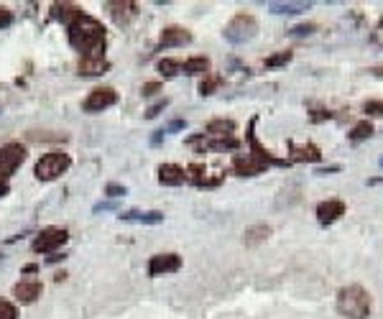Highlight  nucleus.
<instances>
[{
    "instance_id": "1",
    "label": "nucleus",
    "mask_w": 383,
    "mask_h": 319,
    "mask_svg": "<svg viewBox=\"0 0 383 319\" xmlns=\"http://www.w3.org/2000/svg\"><path fill=\"white\" fill-rule=\"evenodd\" d=\"M70 43L82 56H103L105 52L103 23L90 16H82L74 26H70Z\"/></svg>"
},
{
    "instance_id": "2",
    "label": "nucleus",
    "mask_w": 383,
    "mask_h": 319,
    "mask_svg": "<svg viewBox=\"0 0 383 319\" xmlns=\"http://www.w3.org/2000/svg\"><path fill=\"white\" fill-rule=\"evenodd\" d=\"M338 311L348 319H368L371 314V294L358 284H350L338 291Z\"/></svg>"
},
{
    "instance_id": "3",
    "label": "nucleus",
    "mask_w": 383,
    "mask_h": 319,
    "mask_svg": "<svg viewBox=\"0 0 383 319\" xmlns=\"http://www.w3.org/2000/svg\"><path fill=\"white\" fill-rule=\"evenodd\" d=\"M26 161V146L21 143H6L0 148V197H6L10 189V174Z\"/></svg>"
},
{
    "instance_id": "4",
    "label": "nucleus",
    "mask_w": 383,
    "mask_h": 319,
    "mask_svg": "<svg viewBox=\"0 0 383 319\" xmlns=\"http://www.w3.org/2000/svg\"><path fill=\"white\" fill-rule=\"evenodd\" d=\"M72 158L67 154H61V151H52V154H46L39 158V164H36V176L41 181H52L56 176L70 169Z\"/></svg>"
},
{
    "instance_id": "5",
    "label": "nucleus",
    "mask_w": 383,
    "mask_h": 319,
    "mask_svg": "<svg viewBox=\"0 0 383 319\" xmlns=\"http://www.w3.org/2000/svg\"><path fill=\"white\" fill-rule=\"evenodd\" d=\"M256 31H258V21L248 13H238L225 26V39L230 43H245L256 36Z\"/></svg>"
},
{
    "instance_id": "6",
    "label": "nucleus",
    "mask_w": 383,
    "mask_h": 319,
    "mask_svg": "<svg viewBox=\"0 0 383 319\" xmlns=\"http://www.w3.org/2000/svg\"><path fill=\"white\" fill-rule=\"evenodd\" d=\"M67 230L64 227H46L41 233L36 235L34 243H31V248L34 253H54L56 248H61L64 243H67Z\"/></svg>"
},
{
    "instance_id": "7",
    "label": "nucleus",
    "mask_w": 383,
    "mask_h": 319,
    "mask_svg": "<svg viewBox=\"0 0 383 319\" xmlns=\"http://www.w3.org/2000/svg\"><path fill=\"white\" fill-rule=\"evenodd\" d=\"M115 103H118V92H115L113 87H97V90H92L87 95L82 107L87 112H103L107 107H113Z\"/></svg>"
},
{
    "instance_id": "8",
    "label": "nucleus",
    "mask_w": 383,
    "mask_h": 319,
    "mask_svg": "<svg viewBox=\"0 0 383 319\" xmlns=\"http://www.w3.org/2000/svg\"><path fill=\"white\" fill-rule=\"evenodd\" d=\"M182 268V258L176 253H158L148 260V276H166V274H176Z\"/></svg>"
},
{
    "instance_id": "9",
    "label": "nucleus",
    "mask_w": 383,
    "mask_h": 319,
    "mask_svg": "<svg viewBox=\"0 0 383 319\" xmlns=\"http://www.w3.org/2000/svg\"><path fill=\"white\" fill-rule=\"evenodd\" d=\"M41 281L39 278H21L16 286H13V296H16V302L21 304H34L39 296H41Z\"/></svg>"
},
{
    "instance_id": "10",
    "label": "nucleus",
    "mask_w": 383,
    "mask_h": 319,
    "mask_svg": "<svg viewBox=\"0 0 383 319\" xmlns=\"http://www.w3.org/2000/svg\"><path fill=\"white\" fill-rule=\"evenodd\" d=\"M52 16L70 28V26H74V23H77V21L85 16V13H82V8H79V6H74V3H54V6H52Z\"/></svg>"
},
{
    "instance_id": "11",
    "label": "nucleus",
    "mask_w": 383,
    "mask_h": 319,
    "mask_svg": "<svg viewBox=\"0 0 383 319\" xmlns=\"http://www.w3.org/2000/svg\"><path fill=\"white\" fill-rule=\"evenodd\" d=\"M189 41H192V34L187 28L172 26V28H164V31H161L158 46H161V49H172V46H184V43H189Z\"/></svg>"
},
{
    "instance_id": "12",
    "label": "nucleus",
    "mask_w": 383,
    "mask_h": 319,
    "mask_svg": "<svg viewBox=\"0 0 383 319\" xmlns=\"http://www.w3.org/2000/svg\"><path fill=\"white\" fill-rule=\"evenodd\" d=\"M342 215H345V205H342L340 199H327V202H322V205L317 207V220L322 225H332Z\"/></svg>"
},
{
    "instance_id": "13",
    "label": "nucleus",
    "mask_w": 383,
    "mask_h": 319,
    "mask_svg": "<svg viewBox=\"0 0 383 319\" xmlns=\"http://www.w3.org/2000/svg\"><path fill=\"white\" fill-rule=\"evenodd\" d=\"M107 61H105V56H82L77 64L79 74H85V77H100V74H105L107 72Z\"/></svg>"
},
{
    "instance_id": "14",
    "label": "nucleus",
    "mask_w": 383,
    "mask_h": 319,
    "mask_svg": "<svg viewBox=\"0 0 383 319\" xmlns=\"http://www.w3.org/2000/svg\"><path fill=\"white\" fill-rule=\"evenodd\" d=\"M233 166H236V172L240 174V176H256V174H261L263 169H266V164H263L261 158H256L253 154L245 156V158L243 156H238Z\"/></svg>"
},
{
    "instance_id": "15",
    "label": "nucleus",
    "mask_w": 383,
    "mask_h": 319,
    "mask_svg": "<svg viewBox=\"0 0 383 319\" xmlns=\"http://www.w3.org/2000/svg\"><path fill=\"white\" fill-rule=\"evenodd\" d=\"M184 179H187V172H184L182 166H176V164H164V166H158V181H161V184L176 187V184H182Z\"/></svg>"
},
{
    "instance_id": "16",
    "label": "nucleus",
    "mask_w": 383,
    "mask_h": 319,
    "mask_svg": "<svg viewBox=\"0 0 383 319\" xmlns=\"http://www.w3.org/2000/svg\"><path fill=\"white\" fill-rule=\"evenodd\" d=\"M110 8H113L115 23H121V26L131 23L133 18L138 16V6L136 3H110Z\"/></svg>"
},
{
    "instance_id": "17",
    "label": "nucleus",
    "mask_w": 383,
    "mask_h": 319,
    "mask_svg": "<svg viewBox=\"0 0 383 319\" xmlns=\"http://www.w3.org/2000/svg\"><path fill=\"white\" fill-rule=\"evenodd\" d=\"M269 233H271L269 225H253V227H248L243 233V243L245 245H258V243H263L269 238Z\"/></svg>"
},
{
    "instance_id": "18",
    "label": "nucleus",
    "mask_w": 383,
    "mask_h": 319,
    "mask_svg": "<svg viewBox=\"0 0 383 319\" xmlns=\"http://www.w3.org/2000/svg\"><path fill=\"white\" fill-rule=\"evenodd\" d=\"M209 70V61L205 56H192L182 64V72L184 74H192V77H197V74H207Z\"/></svg>"
},
{
    "instance_id": "19",
    "label": "nucleus",
    "mask_w": 383,
    "mask_h": 319,
    "mask_svg": "<svg viewBox=\"0 0 383 319\" xmlns=\"http://www.w3.org/2000/svg\"><path fill=\"white\" fill-rule=\"evenodd\" d=\"M121 220H125V223H148V225H156L164 220V215L161 212H123Z\"/></svg>"
},
{
    "instance_id": "20",
    "label": "nucleus",
    "mask_w": 383,
    "mask_h": 319,
    "mask_svg": "<svg viewBox=\"0 0 383 319\" xmlns=\"http://www.w3.org/2000/svg\"><path fill=\"white\" fill-rule=\"evenodd\" d=\"M233 130H236V123L233 121H212L207 125L209 136H230Z\"/></svg>"
},
{
    "instance_id": "21",
    "label": "nucleus",
    "mask_w": 383,
    "mask_h": 319,
    "mask_svg": "<svg viewBox=\"0 0 383 319\" xmlns=\"http://www.w3.org/2000/svg\"><path fill=\"white\" fill-rule=\"evenodd\" d=\"M271 10L273 13H302V10H309V3H271Z\"/></svg>"
},
{
    "instance_id": "22",
    "label": "nucleus",
    "mask_w": 383,
    "mask_h": 319,
    "mask_svg": "<svg viewBox=\"0 0 383 319\" xmlns=\"http://www.w3.org/2000/svg\"><path fill=\"white\" fill-rule=\"evenodd\" d=\"M158 72H161L164 77H176V74L182 72V61H176V59H161V61H158Z\"/></svg>"
},
{
    "instance_id": "23",
    "label": "nucleus",
    "mask_w": 383,
    "mask_h": 319,
    "mask_svg": "<svg viewBox=\"0 0 383 319\" xmlns=\"http://www.w3.org/2000/svg\"><path fill=\"white\" fill-rule=\"evenodd\" d=\"M294 158H299V161H317V158H320V148L317 146L294 148Z\"/></svg>"
},
{
    "instance_id": "24",
    "label": "nucleus",
    "mask_w": 383,
    "mask_h": 319,
    "mask_svg": "<svg viewBox=\"0 0 383 319\" xmlns=\"http://www.w3.org/2000/svg\"><path fill=\"white\" fill-rule=\"evenodd\" d=\"M373 133V125L368 121H363V123H358L355 128L350 130V141H363V138H368Z\"/></svg>"
},
{
    "instance_id": "25",
    "label": "nucleus",
    "mask_w": 383,
    "mask_h": 319,
    "mask_svg": "<svg viewBox=\"0 0 383 319\" xmlns=\"http://www.w3.org/2000/svg\"><path fill=\"white\" fill-rule=\"evenodd\" d=\"M220 82H222V79H220V77H207V79H202L200 92H202V95H212V92L218 90Z\"/></svg>"
},
{
    "instance_id": "26",
    "label": "nucleus",
    "mask_w": 383,
    "mask_h": 319,
    "mask_svg": "<svg viewBox=\"0 0 383 319\" xmlns=\"http://www.w3.org/2000/svg\"><path fill=\"white\" fill-rule=\"evenodd\" d=\"M0 319H16V307L6 299H0Z\"/></svg>"
},
{
    "instance_id": "27",
    "label": "nucleus",
    "mask_w": 383,
    "mask_h": 319,
    "mask_svg": "<svg viewBox=\"0 0 383 319\" xmlns=\"http://www.w3.org/2000/svg\"><path fill=\"white\" fill-rule=\"evenodd\" d=\"M289 59H291V52H281V54H276V56L266 59V67H281V64H287Z\"/></svg>"
},
{
    "instance_id": "28",
    "label": "nucleus",
    "mask_w": 383,
    "mask_h": 319,
    "mask_svg": "<svg viewBox=\"0 0 383 319\" xmlns=\"http://www.w3.org/2000/svg\"><path fill=\"white\" fill-rule=\"evenodd\" d=\"M363 110L371 112V115H383V100H368L363 105Z\"/></svg>"
},
{
    "instance_id": "29",
    "label": "nucleus",
    "mask_w": 383,
    "mask_h": 319,
    "mask_svg": "<svg viewBox=\"0 0 383 319\" xmlns=\"http://www.w3.org/2000/svg\"><path fill=\"white\" fill-rule=\"evenodd\" d=\"M314 23H302V26H294L291 28V36H309V34H314Z\"/></svg>"
},
{
    "instance_id": "30",
    "label": "nucleus",
    "mask_w": 383,
    "mask_h": 319,
    "mask_svg": "<svg viewBox=\"0 0 383 319\" xmlns=\"http://www.w3.org/2000/svg\"><path fill=\"white\" fill-rule=\"evenodd\" d=\"M13 23V13L8 8H0V28H8Z\"/></svg>"
},
{
    "instance_id": "31",
    "label": "nucleus",
    "mask_w": 383,
    "mask_h": 319,
    "mask_svg": "<svg viewBox=\"0 0 383 319\" xmlns=\"http://www.w3.org/2000/svg\"><path fill=\"white\" fill-rule=\"evenodd\" d=\"M158 90H161L158 82H148V85H143V95H156Z\"/></svg>"
},
{
    "instance_id": "32",
    "label": "nucleus",
    "mask_w": 383,
    "mask_h": 319,
    "mask_svg": "<svg viewBox=\"0 0 383 319\" xmlns=\"http://www.w3.org/2000/svg\"><path fill=\"white\" fill-rule=\"evenodd\" d=\"M164 107H166V100H164V103H156V105H154V107H148L146 118H154V115H158V112L164 110Z\"/></svg>"
},
{
    "instance_id": "33",
    "label": "nucleus",
    "mask_w": 383,
    "mask_h": 319,
    "mask_svg": "<svg viewBox=\"0 0 383 319\" xmlns=\"http://www.w3.org/2000/svg\"><path fill=\"white\" fill-rule=\"evenodd\" d=\"M107 194H110V197H121V194H125V187H118V184H110V187H107Z\"/></svg>"
}]
</instances>
